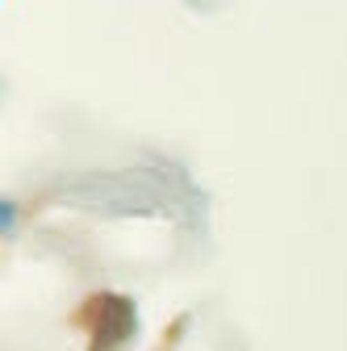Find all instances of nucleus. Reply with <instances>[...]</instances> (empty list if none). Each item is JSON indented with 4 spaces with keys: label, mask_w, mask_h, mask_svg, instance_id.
<instances>
[]
</instances>
